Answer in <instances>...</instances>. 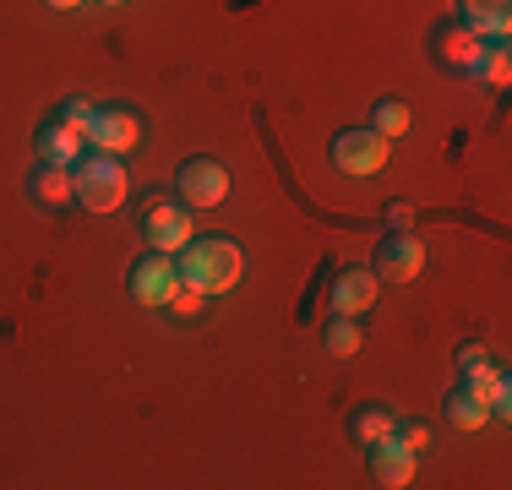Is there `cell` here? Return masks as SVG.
<instances>
[{
  "instance_id": "cell-1",
  "label": "cell",
  "mask_w": 512,
  "mask_h": 490,
  "mask_svg": "<svg viewBox=\"0 0 512 490\" xmlns=\"http://www.w3.org/2000/svg\"><path fill=\"white\" fill-rule=\"evenodd\" d=\"M175 267H180V284L202 294H229L246 273V251L229 235H191V245L175 256Z\"/></svg>"
},
{
  "instance_id": "cell-2",
  "label": "cell",
  "mask_w": 512,
  "mask_h": 490,
  "mask_svg": "<svg viewBox=\"0 0 512 490\" xmlns=\"http://www.w3.org/2000/svg\"><path fill=\"white\" fill-rule=\"evenodd\" d=\"M197 235V218H191L186 202H175V196L153 191L148 202H142V240H148V251H169L180 256Z\"/></svg>"
},
{
  "instance_id": "cell-3",
  "label": "cell",
  "mask_w": 512,
  "mask_h": 490,
  "mask_svg": "<svg viewBox=\"0 0 512 490\" xmlns=\"http://www.w3.org/2000/svg\"><path fill=\"white\" fill-rule=\"evenodd\" d=\"M71 175H77V202L88 207V213H115V207L126 202V169H120V158L82 153L77 164H71Z\"/></svg>"
},
{
  "instance_id": "cell-4",
  "label": "cell",
  "mask_w": 512,
  "mask_h": 490,
  "mask_svg": "<svg viewBox=\"0 0 512 490\" xmlns=\"http://www.w3.org/2000/svg\"><path fill=\"white\" fill-rule=\"evenodd\" d=\"M142 147V115L131 104H104L99 115H93V126H88V153H109V158H120V153H137Z\"/></svg>"
},
{
  "instance_id": "cell-5",
  "label": "cell",
  "mask_w": 512,
  "mask_h": 490,
  "mask_svg": "<svg viewBox=\"0 0 512 490\" xmlns=\"http://www.w3.org/2000/svg\"><path fill=\"white\" fill-rule=\"evenodd\" d=\"M485 44H491V39H480V33H474L469 22H458V17L431 28V60H436V66H447V71H458V77H474Z\"/></svg>"
},
{
  "instance_id": "cell-6",
  "label": "cell",
  "mask_w": 512,
  "mask_h": 490,
  "mask_svg": "<svg viewBox=\"0 0 512 490\" xmlns=\"http://www.w3.org/2000/svg\"><path fill=\"white\" fill-rule=\"evenodd\" d=\"M333 169H344V175H382V164H387V137H376L371 126H344L333 137Z\"/></svg>"
},
{
  "instance_id": "cell-7",
  "label": "cell",
  "mask_w": 512,
  "mask_h": 490,
  "mask_svg": "<svg viewBox=\"0 0 512 490\" xmlns=\"http://www.w3.org/2000/svg\"><path fill=\"white\" fill-rule=\"evenodd\" d=\"M180 284V267H175V256L169 251H148L142 262H131V273H126V289H131V300L137 305H169V294H175Z\"/></svg>"
},
{
  "instance_id": "cell-8",
  "label": "cell",
  "mask_w": 512,
  "mask_h": 490,
  "mask_svg": "<svg viewBox=\"0 0 512 490\" xmlns=\"http://www.w3.org/2000/svg\"><path fill=\"white\" fill-rule=\"evenodd\" d=\"M382 284H414L425 273V245L409 235V229H387V240L376 245V267H371Z\"/></svg>"
},
{
  "instance_id": "cell-9",
  "label": "cell",
  "mask_w": 512,
  "mask_h": 490,
  "mask_svg": "<svg viewBox=\"0 0 512 490\" xmlns=\"http://www.w3.org/2000/svg\"><path fill=\"white\" fill-rule=\"evenodd\" d=\"M175 191L186 207H218L229 196V169L218 158H186L175 175Z\"/></svg>"
},
{
  "instance_id": "cell-10",
  "label": "cell",
  "mask_w": 512,
  "mask_h": 490,
  "mask_svg": "<svg viewBox=\"0 0 512 490\" xmlns=\"http://www.w3.org/2000/svg\"><path fill=\"white\" fill-rule=\"evenodd\" d=\"M365 452H371V480L382 485V490H404V485H414V452H409L398 436L376 441V447H365Z\"/></svg>"
},
{
  "instance_id": "cell-11",
  "label": "cell",
  "mask_w": 512,
  "mask_h": 490,
  "mask_svg": "<svg viewBox=\"0 0 512 490\" xmlns=\"http://www.w3.org/2000/svg\"><path fill=\"white\" fill-rule=\"evenodd\" d=\"M376 289H382V278L371 273V267H349V273H338L333 278V311L338 316H365L376 305Z\"/></svg>"
},
{
  "instance_id": "cell-12",
  "label": "cell",
  "mask_w": 512,
  "mask_h": 490,
  "mask_svg": "<svg viewBox=\"0 0 512 490\" xmlns=\"http://www.w3.org/2000/svg\"><path fill=\"white\" fill-rule=\"evenodd\" d=\"M33 147H39L44 164H66L71 169L82 153H88V137H82L77 126H66V120H44L39 137H33Z\"/></svg>"
},
{
  "instance_id": "cell-13",
  "label": "cell",
  "mask_w": 512,
  "mask_h": 490,
  "mask_svg": "<svg viewBox=\"0 0 512 490\" xmlns=\"http://www.w3.org/2000/svg\"><path fill=\"white\" fill-rule=\"evenodd\" d=\"M463 387H469L491 414H507V403H512V398H507V371H502V365H491V354L463 365Z\"/></svg>"
},
{
  "instance_id": "cell-14",
  "label": "cell",
  "mask_w": 512,
  "mask_h": 490,
  "mask_svg": "<svg viewBox=\"0 0 512 490\" xmlns=\"http://www.w3.org/2000/svg\"><path fill=\"white\" fill-rule=\"evenodd\" d=\"M28 196L39 207H66V202H77V175L66 164H44L39 158V169L28 175Z\"/></svg>"
},
{
  "instance_id": "cell-15",
  "label": "cell",
  "mask_w": 512,
  "mask_h": 490,
  "mask_svg": "<svg viewBox=\"0 0 512 490\" xmlns=\"http://www.w3.org/2000/svg\"><path fill=\"white\" fill-rule=\"evenodd\" d=\"M458 22H469L480 39H507L512 0H458Z\"/></svg>"
},
{
  "instance_id": "cell-16",
  "label": "cell",
  "mask_w": 512,
  "mask_h": 490,
  "mask_svg": "<svg viewBox=\"0 0 512 490\" xmlns=\"http://www.w3.org/2000/svg\"><path fill=\"white\" fill-rule=\"evenodd\" d=\"M398 431V414L387 409V403H360L355 414H349V436L360 441V447H376V441H387Z\"/></svg>"
},
{
  "instance_id": "cell-17",
  "label": "cell",
  "mask_w": 512,
  "mask_h": 490,
  "mask_svg": "<svg viewBox=\"0 0 512 490\" xmlns=\"http://www.w3.org/2000/svg\"><path fill=\"white\" fill-rule=\"evenodd\" d=\"M442 414H447V425L453 431H485L491 425V409H485L480 398H474L469 387H458V392H447V403H442Z\"/></svg>"
},
{
  "instance_id": "cell-18",
  "label": "cell",
  "mask_w": 512,
  "mask_h": 490,
  "mask_svg": "<svg viewBox=\"0 0 512 490\" xmlns=\"http://www.w3.org/2000/svg\"><path fill=\"white\" fill-rule=\"evenodd\" d=\"M322 349H327V354H338V360H349V354H360V349H365L360 316H338V311H333V322L322 327Z\"/></svg>"
},
{
  "instance_id": "cell-19",
  "label": "cell",
  "mask_w": 512,
  "mask_h": 490,
  "mask_svg": "<svg viewBox=\"0 0 512 490\" xmlns=\"http://www.w3.org/2000/svg\"><path fill=\"white\" fill-rule=\"evenodd\" d=\"M474 82L480 88H507L512 82V55H507V39H491L480 55V66H474Z\"/></svg>"
},
{
  "instance_id": "cell-20",
  "label": "cell",
  "mask_w": 512,
  "mask_h": 490,
  "mask_svg": "<svg viewBox=\"0 0 512 490\" xmlns=\"http://www.w3.org/2000/svg\"><path fill=\"white\" fill-rule=\"evenodd\" d=\"M371 131H376V137H387V142L404 137V131H409V104H404V98H382V104L371 109Z\"/></svg>"
},
{
  "instance_id": "cell-21",
  "label": "cell",
  "mask_w": 512,
  "mask_h": 490,
  "mask_svg": "<svg viewBox=\"0 0 512 490\" xmlns=\"http://www.w3.org/2000/svg\"><path fill=\"white\" fill-rule=\"evenodd\" d=\"M93 115H99V104H88V98H66V104L55 109V120H66V126H77L82 137H88V126H93Z\"/></svg>"
},
{
  "instance_id": "cell-22",
  "label": "cell",
  "mask_w": 512,
  "mask_h": 490,
  "mask_svg": "<svg viewBox=\"0 0 512 490\" xmlns=\"http://www.w3.org/2000/svg\"><path fill=\"white\" fill-rule=\"evenodd\" d=\"M202 300H207L202 289H191V284H175V294H169V311H175V316H186V322H191V316L202 311Z\"/></svg>"
},
{
  "instance_id": "cell-23",
  "label": "cell",
  "mask_w": 512,
  "mask_h": 490,
  "mask_svg": "<svg viewBox=\"0 0 512 490\" xmlns=\"http://www.w3.org/2000/svg\"><path fill=\"white\" fill-rule=\"evenodd\" d=\"M393 436L404 441L409 452H420V447H431V441H436V436H431V425H404V420H398V431H393Z\"/></svg>"
},
{
  "instance_id": "cell-24",
  "label": "cell",
  "mask_w": 512,
  "mask_h": 490,
  "mask_svg": "<svg viewBox=\"0 0 512 490\" xmlns=\"http://www.w3.org/2000/svg\"><path fill=\"white\" fill-rule=\"evenodd\" d=\"M382 218H387V229H409V224H414V207H409V202H387Z\"/></svg>"
},
{
  "instance_id": "cell-25",
  "label": "cell",
  "mask_w": 512,
  "mask_h": 490,
  "mask_svg": "<svg viewBox=\"0 0 512 490\" xmlns=\"http://www.w3.org/2000/svg\"><path fill=\"white\" fill-rule=\"evenodd\" d=\"M469 360H485V343H463V349H458V365H469Z\"/></svg>"
},
{
  "instance_id": "cell-26",
  "label": "cell",
  "mask_w": 512,
  "mask_h": 490,
  "mask_svg": "<svg viewBox=\"0 0 512 490\" xmlns=\"http://www.w3.org/2000/svg\"><path fill=\"white\" fill-rule=\"evenodd\" d=\"M50 6H55V11H71V6H82V0H50Z\"/></svg>"
},
{
  "instance_id": "cell-27",
  "label": "cell",
  "mask_w": 512,
  "mask_h": 490,
  "mask_svg": "<svg viewBox=\"0 0 512 490\" xmlns=\"http://www.w3.org/2000/svg\"><path fill=\"white\" fill-rule=\"evenodd\" d=\"M104 6H126V0H104Z\"/></svg>"
}]
</instances>
